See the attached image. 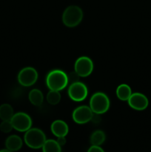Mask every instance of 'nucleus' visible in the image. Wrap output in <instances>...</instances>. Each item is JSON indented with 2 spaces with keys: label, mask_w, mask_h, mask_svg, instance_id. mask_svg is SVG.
Instances as JSON below:
<instances>
[{
  "label": "nucleus",
  "mask_w": 151,
  "mask_h": 152,
  "mask_svg": "<svg viewBox=\"0 0 151 152\" xmlns=\"http://www.w3.org/2000/svg\"><path fill=\"white\" fill-rule=\"evenodd\" d=\"M61 100V94L59 91L50 90L47 94V101L50 105H56Z\"/></svg>",
  "instance_id": "18"
},
{
  "label": "nucleus",
  "mask_w": 151,
  "mask_h": 152,
  "mask_svg": "<svg viewBox=\"0 0 151 152\" xmlns=\"http://www.w3.org/2000/svg\"><path fill=\"white\" fill-rule=\"evenodd\" d=\"M132 94V91L130 86L127 84H121L116 89V96L120 100L127 101Z\"/></svg>",
  "instance_id": "13"
},
{
  "label": "nucleus",
  "mask_w": 151,
  "mask_h": 152,
  "mask_svg": "<svg viewBox=\"0 0 151 152\" xmlns=\"http://www.w3.org/2000/svg\"><path fill=\"white\" fill-rule=\"evenodd\" d=\"M38 79V73L32 67H26L19 71L18 74V81L25 87H29L35 84Z\"/></svg>",
  "instance_id": "8"
},
{
  "label": "nucleus",
  "mask_w": 151,
  "mask_h": 152,
  "mask_svg": "<svg viewBox=\"0 0 151 152\" xmlns=\"http://www.w3.org/2000/svg\"><path fill=\"white\" fill-rule=\"evenodd\" d=\"M106 139L105 132L101 130L95 131L90 136V143L92 145L100 146L104 143Z\"/></svg>",
  "instance_id": "17"
},
{
  "label": "nucleus",
  "mask_w": 151,
  "mask_h": 152,
  "mask_svg": "<svg viewBox=\"0 0 151 152\" xmlns=\"http://www.w3.org/2000/svg\"><path fill=\"white\" fill-rule=\"evenodd\" d=\"M46 84L50 90L59 91L68 85V75L62 70H53L47 75Z\"/></svg>",
  "instance_id": "1"
},
{
  "label": "nucleus",
  "mask_w": 151,
  "mask_h": 152,
  "mask_svg": "<svg viewBox=\"0 0 151 152\" xmlns=\"http://www.w3.org/2000/svg\"><path fill=\"white\" fill-rule=\"evenodd\" d=\"M110 105L109 98L102 92H96L90 98V108L94 114H102L107 112Z\"/></svg>",
  "instance_id": "4"
},
{
  "label": "nucleus",
  "mask_w": 151,
  "mask_h": 152,
  "mask_svg": "<svg viewBox=\"0 0 151 152\" xmlns=\"http://www.w3.org/2000/svg\"><path fill=\"white\" fill-rule=\"evenodd\" d=\"M14 115L13 109L9 104L4 103L0 105V119L2 120H10Z\"/></svg>",
  "instance_id": "16"
},
{
  "label": "nucleus",
  "mask_w": 151,
  "mask_h": 152,
  "mask_svg": "<svg viewBox=\"0 0 151 152\" xmlns=\"http://www.w3.org/2000/svg\"><path fill=\"white\" fill-rule=\"evenodd\" d=\"M13 129L20 132H26L32 126V120L28 114L18 112L14 114L10 120Z\"/></svg>",
  "instance_id": "5"
},
{
  "label": "nucleus",
  "mask_w": 151,
  "mask_h": 152,
  "mask_svg": "<svg viewBox=\"0 0 151 152\" xmlns=\"http://www.w3.org/2000/svg\"><path fill=\"white\" fill-rule=\"evenodd\" d=\"M83 19V11L77 5L68 6L62 14V22L68 28L77 26Z\"/></svg>",
  "instance_id": "2"
},
{
  "label": "nucleus",
  "mask_w": 151,
  "mask_h": 152,
  "mask_svg": "<svg viewBox=\"0 0 151 152\" xmlns=\"http://www.w3.org/2000/svg\"><path fill=\"white\" fill-rule=\"evenodd\" d=\"M93 62L87 56H81L76 59L74 65V71L80 77H86L92 74L93 71Z\"/></svg>",
  "instance_id": "7"
},
{
  "label": "nucleus",
  "mask_w": 151,
  "mask_h": 152,
  "mask_svg": "<svg viewBox=\"0 0 151 152\" xmlns=\"http://www.w3.org/2000/svg\"><path fill=\"white\" fill-rule=\"evenodd\" d=\"M87 152H105V151L100 146L92 145L91 147H90V148H89Z\"/></svg>",
  "instance_id": "21"
},
{
  "label": "nucleus",
  "mask_w": 151,
  "mask_h": 152,
  "mask_svg": "<svg viewBox=\"0 0 151 152\" xmlns=\"http://www.w3.org/2000/svg\"><path fill=\"white\" fill-rule=\"evenodd\" d=\"M43 152H62V146L54 140H46L42 146Z\"/></svg>",
  "instance_id": "15"
},
{
  "label": "nucleus",
  "mask_w": 151,
  "mask_h": 152,
  "mask_svg": "<svg viewBox=\"0 0 151 152\" xmlns=\"http://www.w3.org/2000/svg\"><path fill=\"white\" fill-rule=\"evenodd\" d=\"M93 112L91 108L87 105H81L73 111L72 117L77 124H85L90 122L93 117Z\"/></svg>",
  "instance_id": "9"
},
{
  "label": "nucleus",
  "mask_w": 151,
  "mask_h": 152,
  "mask_svg": "<svg viewBox=\"0 0 151 152\" xmlns=\"http://www.w3.org/2000/svg\"><path fill=\"white\" fill-rule=\"evenodd\" d=\"M129 105L136 111H143L147 108L149 101L147 97L142 93H132L131 96L127 100Z\"/></svg>",
  "instance_id": "10"
},
{
  "label": "nucleus",
  "mask_w": 151,
  "mask_h": 152,
  "mask_svg": "<svg viewBox=\"0 0 151 152\" xmlns=\"http://www.w3.org/2000/svg\"><path fill=\"white\" fill-rule=\"evenodd\" d=\"M24 140L26 145L29 148L33 149H38L42 148L46 141V136L41 129L30 128L25 132Z\"/></svg>",
  "instance_id": "3"
},
{
  "label": "nucleus",
  "mask_w": 151,
  "mask_h": 152,
  "mask_svg": "<svg viewBox=\"0 0 151 152\" xmlns=\"http://www.w3.org/2000/svg\"><path fill=\"white\" fill-rule=\"evenodd\" d=\"M57 138L58 139L56 141H57V142L61 146H63V145L66 144V138H65V137H59Z\"/></svg>",
  "instance_id": "22"
},
{
  "label": "nucleus",
  "mask_w": 151,
  "mask_h": 152,
  "mask_svg": "<svg viewBox=\"0 0 151 152\" xmlns=\"http://www.w3.org/2000/svg\"><path fill=\"white\" fill-rule=\"evenodd\" d=\"M13 129L10 120H2V123L0 124V130L3 133H9Z\"/></svg>",
  "instance_id": "19"
},
{
  "label": "nucleus",
  "mask_w": 151,
  "mask_h": 152,
  "mask_svg": "<svg viewBox=\"0 0 151 152\" xmlns=\"http://www.w3.org/2000/svg\"><path fill=\"white\" fill-rule=\"evenodd\" d=\"M23 142L20 137L18 135H10L7 138L5 141L6 148L9 151L13 152L17 151L22 148Z\"/></svg>",
  "instance_id": "12"
},
{
  "label": "nucleus",
  "mask_w": 151,
  "mask_h": 152,
  "mask_svg": "<svg viewBox=\"0 0 151 152\" xmlns=\"http://www.w3.org/2000/svg\"><path fill=\"white\" fill-rule=\"evenodd\" d=\"M50 130L53 135L59 137H66L69 132V128L68 124L65 121L61 120H55L53 122L50 126Z\"/></svg>",
  "instance_id": "11"
},
{
  "label": "nucleus",
  "mask_w": 151,
  "mask_h": 152,
  "mask_svg": "<svg viewBox=\"0 0 151 152\" xmlns=\"http://www.w3.org/2000/svg\"><path fill=\"white\" fill-rule=\"evenodd\" d=\"M28 98L31 103L36 106H41L44 101V96L42 92L38 89H32L30 91Z\"/></svg>",
  "instance_id": "14"
},
{
  "label": "nucleus",
  "mask_w": 151,
  "mask_h": 152,
  "mask_svg": "<svg viewBox=\"0 0 151 152\" xmlns=\"http://www.w3.org/2000/svg\"><path fill=\"white\" fill-rule=\"evenodd\" d=\"M68 75V84L70 83V85L73 84L74 83H76V82L79 81V77L80 76L75 71H72V72L70 73L69 74H67Z\"/></svg>",
  "instance_id": "20"
},
{
  "label": "nucleus",
  "mask_w": 151,
  "mask_h": 152,
  "mask_svg": "<svg viewBox=\"0 0 151 152\" xmlns=\"http://www.w3.org/2000/svg\"><path fill=\"white\" fill-rule=\"evenodd\" d=\"M0 152H12L7 149H2V150H0Z\"/></svg>",
  "instance_id": "23"
},
{
  "label": "nucleus",
  "mask_w": 151,
  "mask_h": 152,
  "mask_svg": "<svg viewBox=\"0 0 151 152\" xmlns=\"http://www.w3.org/2000/svg\"><path fill=\"white\" fill-rule=\"evenodd\" d=\"M88 90L84 83L76 82L70 85L68 88V96L75 102H81L87 98Z\"/></svg>",
  "instance_id": "6"
}]
</instances>
